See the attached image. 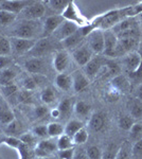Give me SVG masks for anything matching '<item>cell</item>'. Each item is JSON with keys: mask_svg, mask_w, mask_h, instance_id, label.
I'll return each instance as SVG.
<instances>
[{"mask_svg": "<svg viewBox=\"0 0 142 159\" xmlns=\"http://www.w3.org/2000/svg\"><path fill=\"white\" fill-rule=\"evenodd\" d=\"M12 52L11 42L9 38L0 35V55L1 56H7Z\"/></svg>", "mask_w": 142, "mask_h": 159, "instance_id": "ee69618b", "label": "cell"}, {"mask_svg": "<svg viewBox=\"0 0 142 159\" xmlns=\"http://www.w3.org/2000/svg\"><path fill=\"white\" fill-rule=\"evenodd\" d=\"M131 115L133 119H141L142 118V101L138 99H134L133 103L131 105Z\"/></svg>", "mask_w": 142, "mask_h": 159, "instance_id": "e575fe53", "label": "cell"}, {"mask_svg": "<svg viewBox=\"0 0 142 159\" xmlns=\"http://www.w3.org/2000/svg\"><path fill=\"white\" fill-rule=\"evenodd\" d=\"M16 152L18 153V159H33L34 157V152L31 151V148L24 144L22 142L16 150Z\"/></svg>", "mask_w": 142, "mask_h": 159, "instance_id": "7bdbcfd3", "label": "cell"}, {"mask_svg": "<svg viewBox=\"0 0 142 159\" xmlns=\"http://www.w3.org/2000/svg\"><path fill=\"white\" fill-rule=\"evenodd\" d=\"M11 42L12 50L14 51L16 54H24V53H29L33 47L35 46L37 39H25V38H17V37H11L10 38Z\"/></svg>", "mask_w": 142, "mask_h": 159, "instance_id": "5b68a950", "label": "cell"}, {"mask_svg": "<svg viewBox=\"0 0 142 159\" xmlns=\"http://www.w3.org/2000/svg\"><path fill=\"white\" fill-rule=\"evenodd\" d=\"M104 33V54L106 57H115L116 47L118 45V37L112 30L103 31Z\"/></svg>", "mask_w": 142, "mask_h": 159, "instance_id": "9c48e42d", "label": "cell"}, {"mask_svg": "<svg viewBox=\"0 0 142 159\" xmlns=\"http://www.w3.org/2000/svg\"><path fill=\"white\" fill-rule=\"evenodd\" d=\"M19 139L24 144L28 145L29 148H35L36 144H37V137L32 132L22 133L19 136Z\"/></svg>", "mask_w": 142, "mask_h": 159, "instance_id": "d590c367", "label": "cell"}, {"mask_svg": "<svg viewBox=\"0 0 142 159\" xmlns=\"http://www.w3.org/2000/svg\"><path fill=\"white\" fill-rule=\"evenodd\" d=\"M46 13V4L43 1H33L29 7H27L22 11V18L25 20H38L45 15Z\"/></svg>", "mask_w": 142, "mask_h": 159, "instance_id": "3957f363", "label": "cell"}, {"mask_svg": "<svg viewBox=\"0 0 142 159\" xmlns=\"http://www.w3.org/2000/svg\"><path fill=\"white\" fill-rule=\"evenodd\" d=\"M131 75H133L134 78H137V79L142 78V61H141V64H140V66H139V68L137 69L135 72L131 73Z\"/></svg>", "mask_w": 142, "mask_h": 159, "instance_id": "94428289", "label": "cell"}, {"mask_svg": "<svg viewBox=\"0 0 142 159\" xmlns=\"http://www.w3.org/2000/svg\"><path fill=\"white\" fill-rule=\"evenodd\" d=\"M57 155H58L59 159H73L74 148H68V150L57 151Z\"/></svg>", "mask_w": 142, "mask_h": 159, "instance_id": "db71d44e", "label": "cell"}, {"mask_svg": "<svg viewBox=\"0 0 142 159\" xmlns=\"http://www.w3.org/2000/svg\"><path fill=\"white\" fill-rule=\"evenodd\" d=\"M119 40V43L122 47V49L124 50L125 54L131 52V51H135L134 49H136L137 46H138V38H120Z\"/></svg>", "mask_w": 142, "mask_h": 159, "instance_id": "4316f807", "label": "cell"}, {"mask_svg": "<svg viewBox=\"0 0 142 159\" xmlns=\"http://www.w3.org/2000/svg\"><path fill=\"white\" fill-rule=\"evenodd\" d=\"M55 99H56V94L53 87L48 86L46 88H44L43 91L40 92V100H42V102L45 105L53 103L55 101Z\"/></svg>", "mask_w": 142, "mask_h": 159, "instance_id": "83f0119b", "label": "cell"}, {"mask_svg": "<svg viewBox=\"0 0 142 159\" xmlns=\"http://www.w3.org/2000/svg\"><path fill=\"white\" fill-rule=\"evenodd\" d=\"M87 46L94 54H102L104 52V33L102 30H94L88 35Z\"/></svg>", "mask_w": 142, "mask_h": 159, "instance_id": "277c9868", "label": "cell"}, {"mask_svg": "<svg viewBox=\"0 0 142 159\" xmlns=\"http://www.w3.org/2000/svg\"><path fill=\"white\" fill-rule=\"evenodd\" d=\"M88 159H103V150L98 145H90L86 150Z\"/></svg>", "mask_w": 142, "mask_h": 159, "instance_id": "bcb514c9", "label": "cell"}, {"mask_svg": "<svg viewBox=\"0 0 142 159\" xmlns=\"http://www.w3.org/2000/svg\"><path fill=\"white\" fill-rule=\"evenodd\" d=\"M73 106H74V103L72 102V99L70 98L62 99L57 105V108L59 110V112H61L62 118L70 116L71 112L73 111Z\"/></svg>", "mask_w": 142, "mask_h": 159, "instance_id": "cb8c5ba5", "label": "cell"}, {"mask_svg": "<svg viewBox=\"0 0 142 159\" xmlns=\"http://www.w3.org/2000/svg\"><path fill=\"white\" fill-rule=\"evenodd\" d=\"M22 130V126H21V123L19 121H17L16 119L14 120V121H12L10 124L7 125L6 127V133L7 135L9 136H14V137H16V135H21Z\"/></svg>", "mask_w": 142, "mask_h": 159, "instance_id": "8d00e7d4", "label": "cell"}, {"mask_svg": "<svg viewBox=\"0 0 142 159\" xmlns=\"http://www.w3.org/2000/svg\"><path fill=\"white\" fill-rule=\"evenodd\" d=\"M24 67L27 70V72L29 73L40 74L43 73L44 69H45V61H44L43 58L32 57L25 61Z\"/></svg>", "mask_w": 142, "mask_h": 159, "instance_id": "9a60e30c", "label": "cell"}, {"mask_svg": "<svg viewBox=\"0 0 142 159\" xmlns=\"http://www.w3.org/2000/svg\"><path fill=\"white\" fill-rule=\"evenodd\" d=\"M135 98L142 101V85L137 87V89L135 91Z\"/></svg>", "mask_w": 142, "mask_h": 159, "instance_id": "6125c7cd", "label": "cell"}, {"mask_svg": "<svg viewBox=\"0 0 142 159\" xmlns=\"http://www.w3.org/2000/svg\"><path fill=\"white\" fill-rule=\"evenodd\" d=\"M64 21H65V19L63 18L62 15H50V16H48L45 19V21L43 22V35H45V36L52 35Z\"/></svg>", "mask_w": 142, "mask_h": 159, "instance_id": "30bf717a", "label": "cell"}, {"mask_svg": "<svg viewBox=\"0 0 142 159\" xmlns=\"http://www.w3.org/2000/svg\"><path fill=\"white\" fill-rule=\"evenodd\" d=\"M112 87L121 93V92H126L130 89V83L124 75L119 74L117 76H113L112 81Z\"/></svg>", "mask_w": 142, "mask_h": 159, "instance_id": "603a6c76", "label": "cell"}, {"mask_svg": "<svg viewBox=\"0 0 142 159\" xmlns=\"http://www.w3.org/2000/svg\"><path fill=\"white\" fill-rule=\"evenodd\" d=\"M131 148L127 144L120 145L116 159H131Z\"/></svg>", "mask_w": 142, "mask_h": 159, "instance_id": "681fc988", "label": "cell"}, {"mask_svg": "<svg viewBox=\"0 0 142 159\" xmlns=\"http://www.w3.org/2000/svg\"><path fill=\"white\" fill-rule=\"evenodd\" d=\"M72 78V89L76 92L84 91L90 84V80L88 76L82 71L76 70L71 74Z\"/></svg>", "mask_w": 142, "mask_h": 159, "instance_id": "5bb4252c", "label": "cell"}, {"mask_svg": "<svg viewBox=\"0 0 142 159\" xmlns=\"http://www.w3.org/2000/svg\"><path fill=\"white\" fill-rule=\"evenodd\" d=\"M133 13H134V16H136V15L142 13V1L138 2L136 6L133 7Z\"/></svg>", "mask_w": 142, "mask_h": 159, "instance_id": "680465c9", "label": "cell"}, {"mask_svg": "<svg viewBox=\"0 0 142 159\" xmlns=\"http://www.w3.org/2000/svg\"><path fill=\"white\" fill-rule=\"evenodd\" d=\"M56 145H57V151L68 150V148H74V143H73V140H72V137L66 134H63L57 138Z\"/></svg>", "mask_w": 142, "mask_h": 159, "instance_id": "f546056e", "label": "cell"}, {"mask_svg": "<svg viewBox=\"0 0 142 159\" xmlns=\"http://www.w3.org/2000/svg\"><path fill=\"white\" fill-rule=\"evenodd\" d=\"M46 3L55 13V15H62L63 12L66 10L69 1H67V0H50V1H47Z\"/></svg>", "mask_w": 142, "mask_h": 159, "instance_id": "484cf974", "label": "cell"}, {"mask_svg": "<svg viewBox=\"0 0 142 159\" xmlns=\"http://www.w3.org/2000/svg\"><path fill=\"white\" fill-rule=\"evenodd\" d=\"M0 91H1L2 96H4L6 98H9V97H12L14 94L18 93V86L15 83H10L0 87Z\"/></svg>", "mask_w": 142, "mask_h": 159, "instance_id": "7dc6e473", "label": "cell"}, {"mask_svg": "<svg viewBox=\"0 0 142 159\" xmlns=\"http://www.w3.org/2000/svg\"><path fill=\"white\" fill-rule=\"evenodd\" d=\"M31 132H32L37 138L45 139L46 137H49L48 136V127H47V125H45V124L36 125V126L33 127Z\"/></svg>", "mask_w": 142, "mask_h": 159, "instance_id": "c3c4849f", "label": "cell"}, {"mask_svg": "<svg viewBox=\"0 0 142 159\" xmlns=\"http://www.w3.org/2000/svg\"><path fill=\"white\" fill-rule=\"evenodd\" d=\"M48 115H50V109L48 108L47 105L45 104L37 105L34 108V116L37 119H43V118L47 117Z\"/></svg>", "mask_w": 142, "mask_h": 159, "instance_id": "f907efd6", "label": "cell"}, {"mask_svg": "<svg viewBox=\"0 0 142 159\" xmlns=\"http://www.w3.org/2000/svg\"><path fill=\"white\" fill-rule=\"evenodd\" d=\"M136 28H139L138 21L136 20V18L135 17H128V18L121 20V21L119 22L117 25H115L112 30L116 35H118L122 32H125V31H128L131 29H136Z\"/></svg>", "mask_w": 142, "mask_h": 159, "instance_id": "ac0fdd59", "label": "cell"}, {"mask_svg": "<svg viewBox=\"0 0 142 159\" xmlns=\"http://www.w3.org/2000/svg\"><path fill=\"white\" fill-rule=\"evenodd\" d=\"M130 139L133 142L142 140V124L141 123H135L130 130Z\"/></svg>", "mask_w": 142, "mask_h": 159, "instance_id": "f6af8a7d", "label": "cell"}, {"mask_svg": "<svg viewBox=\"0 0 142 159\" xmlns=\"http://www.w3.org/2000/svg\"><path fill=\"white\" fill-rule=\"evenodd\" d=\"M79 30H80V27H77L76 24L65 20L52 35L54 36V38H56L57 40H61L62 42V40L66 39L67 37L71 36L72 34H74V33L77 32Z\"/></svg>", "mask_w": 142, "mask_h": 159, "instance_id": "8fae6325", "label": "cell"}, {"mask_svg": "<svg viewBox=\"0 0 142 159\" xmlns=\"http://www.w3.org/2000/svg\"><path fill=\"white\" fill-rule=\"evenodd\" d=\"M48 136L50 138H58L59 136L65 134V126L59 122H50L47 124Z\"/></svg>", "mask_w": 142, "mask_h": 159, "instance_id": "d4e9b609", "label": "cell"}, {"mask_svg": "<svg viewBox=\"0 0 142 159\" xmlns=\"http://www.w3.org/2000/svg\"><path fill=\"white\" fill-rule=\"evenodd\" d=\"M18 101L22 104H31L33 102L32 94H31L30 91L25 90V89L18 91Z\"/></svg>", "mask_w": 142, "mask_h": 159, "instance_id": "816d5d0a", "label": "cell"}, {"mask_svg": "<svg viewBox=\"0 0 142 159\" xmlns=\"http://www.w3.org/2000/svg\"><path fill=\"white\" fill-rule=\"evenodd\" d=\"M84 38L85 37L82 35V33L80 32V30H79L77 32L74 33V34H72L71 36L62 40V46H63L65 49H76L77 47H80V43H82V40H83Z\"/></svg>", "mask_w": 142, "mask_h": 159, "instance_id": "ffe728a7", "label": "cell"}, {"mask_svg": "<svg viewBox=\"0 0 142 159\" xmlns=\"http://www.w3.org/2000/svg\"><path fill=\"white\" fill-rule=\"evenodd\" d=\"M84 127L85 125L83 121H81L80 119H71L65 125V134L70 136V137H73L79 130H81Z\"/></svg>", "mask_w": 142, "mask_h": 159, "instance_id": "7402d4cb", "label": "cell"}, {"mask_svg": "<svg viewBox=\"0 0 142 159\" xmlns=\"http://www.w3.org/2000/svg\"><path fill=\"white\" fill-rule=\"evenodd\" d=\"M0 143L7 145V147H9L11 148H14V150L16 151L17 148L20 147V144H21V141L17 137L7 135V136H3V137L0 139Z\"/></svg>", "mask_w": 142, "mask_h": 159, "instance_id": "836d02e7", "label": "cell"}, {"mask_svg": "<svg viewBox=\"0 0 142 159\" xmlns=\"http://www.w3.org/2000/svg\"><path fill=\"white\" fill-rule=\"evenodd\" d=\"M105 123H106L105 115L103 112H94L89 117L88 126L92 132L99 133L105 127Z\"/></svg>", "mask_w": 142, "mask_h": 159, "instance_id": "e0dca14e", "label": "cell"}, {"mask_svg": "<svg viewBox=\"0 0 142 159\" xmlns=\"http://www.w3.org/2000/svg\"><path fill=\"white\" fill-rule=\"evenodd\" d=\"M36 159H54L52 156H50V157H45V158H36Z\"/></svg>", "mask_w": 142, "mask_h": 159, "instance_id": "be15d7a7", "label": "cell"}, {"mask_svg": "<svg viewBox=\"0 0 142 159\" xmlns=\"http://www.w3.org/2000/svg\"><path fill=\"white\" fill-rule=\"evenodd\" d=\"M73 159H88L87 154H86V150H84V148H74Z\"/></svg>", "mask_w": 142, "mask_h": 159, "instance_id": "9f6ffc18", "label": "cell"}, {"mask_svg": "<svg viewBox=\"0 0 142 159\" xmlns=\"http://www.w3.org/2000/svg\"><path fill=\"white\" fill-rule=\"evenodd\" d=\"M50 117L53 118V119H58V118H61V112H59V110L57 107H55V108H52L50 109Z\"/></svg>", "mask_w": 142, "mask_h": 159, "instance_id": "91938a15", "label": "cell"}, {"mask_svg": "<svg viewBox=\"0 0 142 159\" xmlns=\"http://www.w3.org/2000/svg\"><path fill=\"white\" fill-rule=\"evenodd\" d=\"M70 57L66 50H58L55 52L53 57V68L57 73H64L68 68Z\"/></svg>", "mask_w": 142, "mask_h": 159, "instance_id": "7c38bea8", "label": "cell"}, {"mask_svg": "<svg viewBox=\"0 0 142 159\" xmlns=\"http://www.w3.org/2000/svg\"><path fill=\"white\" fill-rule=\"evenodd\" d=\"M16 17L17 15L14 13L0 10V27H7V25L14 24Z\"/></svg>", "mask_w": 142, "mask_h": 159, "instance_id": "1f68e13d", "label": "cell"}, {"mask_svg": "<svg viewBox=\"0 0 142 159\" xmlns=\"http://www.w3.org/2000/svg\"><path fill=\"white\" fill-rule=\"evenodd\" d=\"M92 55H94V53L87 45L80 46L72 52V57H73L74 61L81 67H85L89 63L92 58Z\"/></svg>", "mask_w": 142, "mask_h": 159, "instance_id": "52a82bcc", "label": "cell"}, {"mask_svg": "<svg viewBox=\"0 0 142 159\" xmlns=\"http://www.w3.org/2000/svg\"><path fill=\"white\" fill-rule=\"evenodd\" d=\"M12 63V58L9 56H1L0 55V71L7 68V66Z\"/></svg>", "mask_w": 142, "mask_h": 159, "instance_id": "6f0895ef", "label": "cell"}, {"mask_svg": "<svg viewBox=\"0 0 142 159\" xmlns=\"http://www.w3.org/2000/svg\"><path fill=\"white\" fill-rule=\"evenodd\" d=\"M43 34V24L39 20H25L22 19L10 30L11 37L35 39Z\"/></svg>", "mask_w": 142, "mask_h": 159, "instance_id": "6da1fadb", "label": "cell"}, {"mask_svg": "<svg viewBox=\"0 0 142 159\" xmlns=\"http://www.w3.org/2000/svg\"><path fill=\"white\" fill-rule=\"evenodd\" d=\"M36 148H39L42 150L46 151V152L53 154L54 152L57 151V145H56V142H54L51 139H43L40 140L39 142H37L36 144Z\"/></svg>", "mask_w": 142, "mask_h": 159, "instance_id": "d6a6232c", "label": "cell"}, {"mask_svg": "<svg viewBox=\"0 0 142 159\" xmlns=\"http://www.w3.org/2000/svg\"><path fill=\"white\" fill-rule=\"evenodd\" d=\"M135 119H133L131 116H122L119 118L118 125L122 130L125 132H130L131 129L133 127V125L135 124Z\"/></svg>", "mask_w": 142, "mask_h": 159, "instance_id": "ab89813d", "label": "cell"}, {"mask_svg": "<svg viewBox=\"0 0 142 159\" xmlns=\"http://www.w3.org/2000/svg\"><path fill=\"white\" fill-rule=\"evenodd\" d=\"M104 67L107 69L108 73L112 74V76H117L121 74L120 65L113 60H104Z\"/></svg>", "mask_w": 142, "mask_h": 159, "instance_id": "f35d334b", "label": "cell"}, {"mask_svg": "<svg viewBox=\"0 0 142 159\" xmlns=\"http://www.w3.org/2000/svg\"><path fill=\"white\" fill-rule=\"evenodd\" d=\"M73 112L79 118H88L91 116V105L85 101H76L73 106Z\"/></svg>", "mask_w": 142, "mask_h": 159, "instance_id": "44dd1931", "label": "cell"}, {"mask_svg": "<svg viewBox=\"0 0 142 159\" xmlns=\"http://www.w3.org/2000/svg\"><path fill=\"white\" fill-rule=\"evenodd\" d=\"M52 49H54V43H52V40H50V38L46 37L38 39L35 46L33 47V49L29 53L32 55V57L42 58L43 56L47 55L49 52H51Z\"/></svg>", "mask_w": 142, "mask_h": 159, "instance_id": "8992f818", "label": "cell"}, {"mask_svg": "<svg viewBox=\"0 0 142 159\" xmlns=\"http://www.w3.org/2000/svg\"><path fill=\"white\" fill-rule=\"evenodd\" d=\"M119 148H120V145L113 142L107 144L106 148L103 150V159H116Z\"/></svg>", "mask_w": 142, "mask_h": 159, "instance_id": "74e56055", "label": "cell"}, {"mask_svg": "<svg viewBox=\"0 0 142 159\" xmlns=\"http://www.w3.org/2000/svg\"><path fill=\"white\" fill-rule=\"evenodd\" d=\"M142 61V55L138 51H131L123 56L122 63L125 66V68L130 71L131 73L135 72L137 69L139 68Z\"/></svg>", "mask_w": 142, "mask_h": 159, "instance_id": "4fadbf2b", "label": "cell"}, {"mask_svg": "<svg viewBox=\"0 0 142 159\" xmlns=\"http://www.w3.org/2000/svg\"><path fill=\"white\" fill-rule=\"evenodd\" d=\"M104 67V60L101 57H92L86 66H85V74L89 79H94L100 72L101 68Z\"/></svg>", "mask_w": 142, "mask_h": 159, "instance_id": "2e32d148", "label": "cell"}, {"mask_svg": "<svg viewBox=\"0 0 142 159\" xmlns=\"http://www.w3.org/2000/svg\"><path fill=\"white\" fill-rule=\"evenodd\" d=\"M119 98H120V92L117 91L116 89H113L112 87V89H110V90L107 91L106 99L109 102H116V101H118Z\"/></svg>", "mask_w": 142, "mask_h": 159, "instance_id": "11a10c76", "label": "cell"}, {"mask_svg": "<svg viewBox=\"0 0 142 159\" xmlns=\"http://www.w3.org/2000/svg\"><path fill=\"white\" fill-rule=\"evenodd\" d=\"M55 86L62 91H69L72 89V78L70 74L58 73L55 78Z\"/></svg>", "mask_w": 142, "mask_h": 159, "instance_id": "d6986e66", "label": "cell"}, {"mask_svg": "<svg viewBox=\"0 0 142 159\" xmlns=\"http://www.w3.org/2000/svg\"><path fill=\"white\" fill-rule=\"evenodd\" d=\"M22 86H24L25 90H28L30 92L34 91L35 89H37L38 87V80L35 78V76L32 75H28L25 76L22 81Z\"/></svg>", "mask_w": 142, "mask_h": 159, "instance_id": "60d3db41", "label": "cell"}, {"mask_svg": "<svg viewBox=\"0 0 142 159\" xmlns=\"http://www.w3.org/2000/svg\"><path fill=\"white\" fill-rule=\"evenodd\" d=\"M17 73L15 70H13L11 68H6L3 70L0 71V85L3 86L7 84L13 83L14 79L16 78Z\"/></svg>", "mask_w": 142, "mask_h": 159, "instance_id": "f1b7e54d", "label": "cell"}, {"mask_svg": "<svg viewBox=\"0 0 142 159\" xmlns=\"http://www.w3.org/2000/svg\"><path fill=\"white\" fill-rule=\"evenodd\" d=\"M15 120L14 112L7 106H1L0 107V123L4 125L10 124L12 121Z\"/></svg>", "mask_w": 142, "mask_h": 159, "instance_id": "4dcf8cb0", "label": "cell"}, {"mask_svg": "<svg viewBox=\"0 0 142 159\" xmlns=\"http://www.w3.org/2000/svg\"><path fill=\"white\" fill-rule=\"evenodd\" d=\"M62 16H63V18L67 20V21L73 22V24H76L77 27H80V28L84 27V25H86L89 22L88 20L81 14V12L79 11V9H77L74 1H69L68 6H67L65 11L63 12Z\"/></svg>", "mask_w": 142, "mask_h": 159, "instance_id": "7a4b0ae2", "label": "cell"}, {"mask_svg": "<svg viewBox=\"0 0 142 159\" xmlns=\"http://www.w3.org/2000/svg\"><path fill=\"white\" fill-rule=\"evenodd\" d=\"M88 138H89L88 130L84 127V129L79 130V132H77L76 134L72 137V140H73L74 145H82V144H84V143L87 142Z\"/></svg>", "mask_w": 142, "mask_h": 159, "instance_id": "b9f144b4", "label": "cell"}, {"mask_svg": "<svg viewBox=\"0 0 142 159\" xmlns=\"http://www.w3.org/2000/svg\"><path fill=\"white\" fill-rule=\"evenodd\" d=\"M131 156L135 158H142V140L134 142L131 147Z\"/></svg>", "mask_w": 142, "mask_h": 159, "instance_id": "f5cc1de1", "label": "cell"}, {"mask_svg": "<svg viewBox=\"0 0 142 159\" xmlns=\"http://www.w3.org/2000/svg\"><path fill=\"white\" fill-rule=\"evenodd\" d=\"M33 1H25V0H3L0 1V10L19 14L27 7H29Z\"/></svg>", "mask_w": 142, "mask_h": 159, "instance_id": "ba28073f", "label": "cell"}]
</instances>
